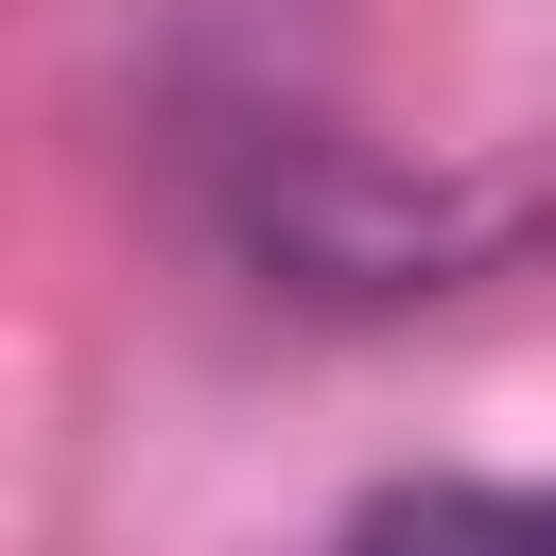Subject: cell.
I'll return each instance as SVG.
<instances>
[{"label": "cell", "instance_id": "cell-1", "mask_svg": "<svg viewBox=\"0 0 556 556\" xmlns=\"http://www.w3.org/2000/svg\"><path fill=\"white\" fill-rule=\"evenodd\" d=\"M521 226H539L521 191H400V174H365L330 139H278L261 156V261H295L313 295H452Z\"/></svg>", "mask_w": 556, "mask_h": 556}, {"label": "cell", "instance_id": "cell-2", "mask_svg": "<svg viewBox=\"0 0 556 556\" xmlns=\"http://www.w3.org/2000/svg\"><path fill=\"white\" fill-rule=\"evenodd\" d=\"M348 556H556V486H400L348 521Z\"/></svg>", "mask_w": 556, "mask_h": 556}]
</instances>
